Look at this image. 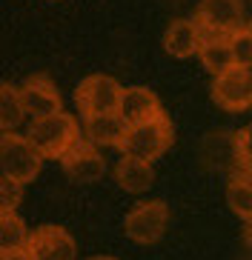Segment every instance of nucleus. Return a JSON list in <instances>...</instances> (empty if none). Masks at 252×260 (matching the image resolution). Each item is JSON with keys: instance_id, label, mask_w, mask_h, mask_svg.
I'll use <instances>...</instances> for the list:
<instances>
[{"instance_id": "4468645a", "label": "nucleus", "mask_w": 252, "mask_h": 260, "mask_svg": "<svg viewBox=\"0 0 252 260\" xmlns=\"http://www.w3.org/2000/svg\"><path fill=\"white\" fill-rule=\"evenodd\" d=\"M115 180H118L121 189L132 191V194H141V191H146L155 183L152 163L135 160V157H121L118 166H115Z\"/></svg>"}, {"instance_id": "0eeeda50", "label": "nucleus", "mask_w": 252, "mask_h": 260, "mask_svg": "<svg viewBox=\"0 0 252 260\" xmlns=\"http://www.w3.org/2000/svg\"><path fill=\"white\" fill-rule=\"evenodd\" d=\"M29 260H75L77 257V243L63 226L46 223L29 232V243H26Z\"/></svg>"}, {"instance_id": "a211bd4d", "label": "nucleus", "mask_w": 252, "mask_h": 260, "mask_svg": "<svg viewBox=\"0 0 252 260\" xmlns=\"http://www.w3.org/2000/svg\"><path fill=\"white\" fill-rule=\"evenodd\" d=\"M23 106H20V92L12 83H0V135L15 132L23 123Z\"/></svg>"}, {"instance_id": "7ed1b4c3", "label": "nucleus", "mask_w": 252, "mask_h": 260, "mask_svg": "<svg viewBox=\"0 0 252 260\" xmlns=\"http://www.w3.org/2000/svg\"><path fill=\"white\" fill-rule=\"evenodd\" d=\"M40 166H43V157L35 152V146L26 140V135H15V132L0 135V172H3V177L26 186L40 175Z\"/></svg>"}, {"instance_id": "6e6552de", "label": "nucleus", "mask_w": 252, "mask_h": 260, "mask_svg": "<svg viewBox=\"0 0 252 260\" xmlns=\"http://www.w3.org/2000/svg\"><path fill=\"white\" fill-rule=\"evenodd\" d=\"M17 92H20L23 115H29L32 120H40V117H49L54 112H63L61 92H58V86L52 83L49 75L26 77V83L17 86Z\"/></svg>"}, {"instance_id": "2eb2a0df", "label": "nucleus", "mask_w": 252, "mask_h": 260, "mask_svg": "<svg viewBox=\"0 0 252 260\" xmlns=\"http://www.w3.org/2000/svg\"><path fill=\"white\" fill-rule=\"evenodd\" d=\"M29 243V226L17 214H0V257L26 252Z\"/></svg>"}, {"instance_id": "6ab92c4d", "label": "nucleus", "mask_w": 252, "mask_h": 260, "mask_svg": "<svg viewBox=\"0 0 252 260\" xmlns=\"http://www.w3.org/2000/svg\"><path fill=\"white\" fill-rule=\"evenodd\" d=\"M227 43H229V54H232V66L249 69V63H252V29L249 26L238 29L235 35H229Z\"/></svg>"}, {"instance_id": "9d476101", "label": "nucleus", "mask_w": 252, "mask_h": 260, "mask_svg": "<svg viewBox=\"0 0 252 260\" xmlns=\"http://www.w3.org/2000/svg\"><path fill=\"white\" fill-rule=\"evenodd\" d=\"M61 166L66 177L75 183H95L106 175V157L98 152V146L86 143L83 138L66 149V154L61 157Z\"/></svg>"}, {"instance_id": "4be33fe9", "label": "nucleus", "mask_w": 252, "mask_h": 260, "mask_svg": "<svg viewBox=\"0 0 252 260\" xmlns=\"http://www.w3.org/2000/svg\"><path fill=\"white\" fill-rule=\"evenodd\" d=\"M0 260H29V254H26V252H17V254H6V257H0Z\"/></svg>"}, {"instance_id": "39448f33", "label": "nucleus", "mask_w": 252, "mask_h": 260, "mask_svg": "<svg viewBox=\"0 0 252 260\" xmlns=\"http://www.w3.org/2000/svg\"><path fill=\"white\" fill-rule=\"evenodd\" d=\"M169 226V206L163 200H141L126 212L123 217V232L129 240L141 246H152L166 235Z\"/></svg>"}, {"instance_id": "1a4fd4ad", "label": "nucleus", "mask_w": 252, "mask_h": 260, "mask_svg": "<svg viewBox=\"0 0 252 260\" xmlns=\"http://www.w3.org/2000/svg\"><path fill=\"white\" fill-rule=\"evenodd\" d=\"M212 100L223 112H246L252 106V72L249 69H227L212 80Z\"/></svg>"}, {"instance_id": "f03ea898", "label": "nucleus", "mask_w": 252, "mask_h": 260, "mask_svg": "<svg viewBox=\"0 0 252 260\" xmlns=\"http://www.w3.org/2000/svg\"><path fill=\"white\" fill-rule=\"evenodd\" d=\"M172 140H175V129H172V120L163 112L160 117H155L149 123L126 126V135L118 143V149L123 152V157H135V160L152 163V160H158L160 154H166Z\"/></svg>"}, {"instance_id": "ddd939ff", "label": "nucleus", "mask_w": 252, "mask_h": 260, "mask_svg": "<svg viewBox=\"0 0 252 260\" xmlns=\"http://www.w3.org/2000/svg\"><path fill=\"white\" fill-rule=\"evenodd\" d=\"M126 135V123L118 115L83 117V140L92 146H118Z\"/></svg>"}, {"instance_id": "423d86ee", "label": "nucleus", "mask_w": 252, "mask_h": 260, "mask_svg": "<svg viewBox=\"0 0 252 260\" xmlns=\"http://www.w3.org/2000/svg\"><path fill=\"white\" fill-rule=\"evenodd\" d=\"M123 86L112 75H89L75 89V103L83 117L92 115H118Z\"/></svg>"}, {"instance_id": "dca6fc26", "label": "nucleus", "mask_w": 252, "mask_h": 260, "mask_svg": "<svg viewBox=\"0 0 252 260\" xmlns=\"http://www.w3.org/2000/svg\"><path fill=\"white\" fill-rule=\"evenodd\" d=\"M198 57L204 63V69L209 75H223L227 69H232V54H229L227 38H204L198 46Z\"/></svg>"}, {"instance_id": "5701e85b", "label": "nucleus", "mask_w": 252, "mask_h": 260, "mask_svg": "<svg viewBox=\"0 0 252 260\" xmlns=\"http://www.w3.org/2000/svg\"><path fill=\"white\" fill-rule=\"evenodd\" d=\"M86 260H118V257H112V254H95V257H86Z\"/></svg>"}, {"instance_id": "f3484780", "label": "nucleus", "mask_w": 252, "mask_h": 260, "mask_svg": "<svg viewBox=\"0 0 252 260\" xmlns=\"http://www.w3.org/2000/svg\"><path fill=\"white\" fill-rule=\"evenodd\" d=\"M227 203L241 220L249 223V217H252V183H249V175H232L229 177Z\"/></svg>"}, {"instance_id": "aec40b11", "label": "nucleus", "mask_w": 252, "mask_h": 260, "mask_svg": "<svg viewBox=\"0 0 252 260\" xmlns=\"http://www.w3.org/2000/svg\"><path fill=\"white\" fill-rule=\"evenodd\" d=\"M23 200V186L0 175V214H15Z\"/></svg>"}, {"instance_id": "20e7f679", "label": "nucleus", "mask_w": 252, "mask_h": 260, "mask_svg": "<svg viewBox=\"0 0 252 260\" xmlns=\"http://www.w3.org/2000/svg\"><path fill=\"white\" fill-rule=\"evenodd\" d=\"M192 23L204 38H229L238 29L249 26L244 17V0H201Z\"/></svg>"}, {"instance_id": "9b49d317", "label": "nucleus", "mask_w": 252, "mask_h": 260, "mask_svg": "<svg viewBox=\"0 0 252 260\" xmlns=\"http://www.w3.org/2000/svg\"><path fill=\"white\" fill-rule=\"evenodd\" d=\"M160 115H163V106H160V98L152 89H146V86H126L121 92L118 117L126 126H141V123H149Z\"/></svg>"}, {"instance_id": "f257e3e1", "label": "nucleus", "mask_w": 252, "mask_h": 260, "mask_svg": "<svg viewBox=\"0 0 252 260\" xmlns=\"http://www.w3.org/2000/svg\"><path fill=\"white\" fill-rule=\"evenodd\" d=\"M26 140L35 146V152L43 160H61L69 146L75 140H80V123L69 112H54L49 117L32 120Z\"/></svg>"}, {"instance_id": "f8f14e48", "label": "nucleus", "mask_w": 252, "mask_h": 260, "mask_svg": "<svg viewBox=\"0 0 252 260\" xmlns=\"http://www.w3.org/2000/svg\"><path fill=\"white\" fill-rule=\"evenodd\" d=\"M201 40H204L201 29L192 20H183V17L181 20H172L166 26V31H163V49L172 57H178V60H186L192 54H198Z\"/></svg>"}, {"instance_id": "412c9836", "label": "nucleus", "mask_w": 252, "mask_h": 260, "mask_svg": "<svg viewBox=\"0 0 252 260\" xmlns=\"http://www.w3.org/2000/svg\"><path fill=\"white\" fill-rule=\"evenodd\" d=\"M249 135H252V129L246 126V129H241V132H235L232 135V152H235V157H238V163L244 169H249V160H252V149H249Z\"/></svg>"}]
</instances>
